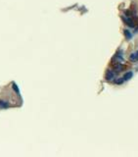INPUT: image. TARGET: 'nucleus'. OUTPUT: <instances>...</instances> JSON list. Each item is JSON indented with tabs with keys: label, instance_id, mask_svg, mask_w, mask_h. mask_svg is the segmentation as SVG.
Returning a JSON list of instances; mask_svg holds the SVG:
<instances>
[{
	"label": "nucleus",
	"instance_id": "1",
	"mask_svg": "<svg viewBox=\"0 0 138 157\" xmlns=\"http://www.w3.org/2000/svg\"><path fill=\"white\" fill-rule=\"evenodd\" d=\"M123 21L126 23V25H128L130 28H134V25H135V24H134V21L130 18L129 16H127V17L126 16H123Z\"/></svg>",
	"mask_w": 138,
	"mask_h": 157
},
{
	"label": "nucleus",
	"instance_id": "2",
	"mask_svg": "<svg viewBox=\"0 0 138 157\" xmlns=\"http://www.w3.org/2000/svg\"><path fill=\"white\" fill-rule=\"evenodd\" d=\"M114 78H115V74H114L113 71H107L106 73V80L107 81H112V80H114Z\"/></svg>",
	"mask_w": 138,
	"mask_h": 157
},
{
	"label": "nucleus",
	"instance_id": "3",
	"mask_svg": "<svg viewBox=\"0 0 138 157\" xmlns=\"http://www.w3.org/2000/svg\"><path fill=\"white\" fill-rule=\"evenodd\" d=\"M129 59H130V61H132V62L138 61V50H137L136 52L132 53V54L129 56Z\"/></svg>",
	"mask_w": 138,
	"mask_h": 157
},
{
	"label": "nucleus",
	"instance_id": "4",
	"mask_svg": "<svg viewBox=\"0 0 138 157\" xmlns=\"http://www.w3.org/2000/svg\"><path fill=\"white\" fill-rule=\"evenodd\" d=\"M132 76H133V73L132 72H127V73H126L124 74V76H123V81H128V80H130L131 78H132Z\"/></svg>",
	"mask_w": 138,
	"mask_h": 157
},
{
	"label": "nucleus",
	"instance_id": "5",
	"mask_svg": "<svg viewBox=\"0 0 138 157\" xmlns=\"http://www.w3.org/2000/svg\"><path fill=\"white\" fill-rule=\"evenodd\" d=\"M9 103L6 101H3V100H0V107L2 108H8L9 107Z\"/></svg>",
	"mask_w": 138,
	"mask_h": 157
},
{
	"label": "nucleus",
	"instance_id": "6",
	"mask_svg": "<svg viewBox=\"0 0 138 157\" xmlns=\"http://www.w3.org/2000/svg\"><path fill=\"white\" fill-rule=\"evenodd\" d=\"M124 35H126V39H130L132 38V35H131V32L129 31H127V29H124Z\"/></svg>",
	"mask_w": 138,
	"mask_h": 157
},
{
	"label": "nucleus",
	"instance_id": "7",
	"mask_svg": "<svg viewBox=\"0 0 138 157\" xmlns=\"http://www.w3.org/2000/svg\"><path fill=\"white\" fill-rule=\"evenodd\" d=\"M12 86H13V89H14V91H15L17 93H20V91H19V88H18V86H17V85H16V83H13Z\"/></svg>",
	"mask_w": 138,
	"mask_h": 157
}]
</instances>
